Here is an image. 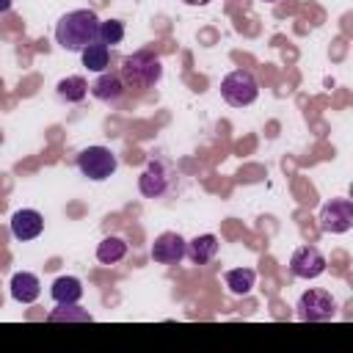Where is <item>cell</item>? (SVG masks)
I'll return each mask as SVG.
<instances>
[{"label": "cell", "mask_w": 353, "mask_h": 353, "mask_svg": "<svg viewBox=\"0 0 353 353\" xmlns=\"http://www.w3.org/2000/svg\"><path fill=\"white\" fill-rule=\"evenodd\" d=\"M265 3H273V0H265Z\"/></svg>", "instance_id": "cell-23"}, {"label": "cell", "mask_w": 353, "mask_h": 353, "mask_svg": "<svg viewBox=\"0 0 353 353\" xmlns=\"http://www.w3.org/2000/svg\"><path fill=\"white\" fill-rule=\"evenodd\" d=\"M119 77L130 88H149L163 77V63H160L157 55L141 50V52H132L121 61V74Z\"/></svg>", "instance_id": "cell-2"}, {"label": "cell", "mask_w": 353, "mask_h": 353, "mask_svg": "<svg viewBox=\"0 0 353 353\" xmlns=\"http://www.w3.org/2000/svg\"><path fill=\"white\" fill-rule=\"evenodd\" d=\"M138 190L146 199H160L168 190V171H165V165L160 160H149L146 163V168L138 176Z\"/></svg>", "instance_id": "cell-8"}, {"label": "cell", "mask_w": 353, "mask_h": 353, "mask_svg": "<svg viewBox=\"0 0 353 353\" xmlns=\"http://www.w3.org/2000/svg\"><path fill=\"white\" fill-rule=\"evenodd\" d=\"M182 3H188V6H207L210 0H182Z\"/></svg>", "instance_id": "cell-22"}, {"label": "cell", "mask_w": 353, "mask_h": 353, "mask_svg": "<svg viewBox=\"0 0 353 353\" xmlns=\"http://www.w3.org/2000/svg\"><path fill=\"white\" fill-rule=\"evenodd\" d=\"M290 270L298 279H317L325 270V256L320 254V248L314 245H301L292 256H290Z\"/></svg>", "instance_id": "cell-7"}, {"label": "cell", "mask_w": 353, "mask_h": 353, "mask_svg": "<svg viewBox=\"0 0 353 353\" xmlns=\"http://www.w3.org/2000/svg\"><path fill=\"white\" fill-rule=\"evenodd\" d=\"M185 245L188 243L176 232H163L152 243V259L160 262V265H176L185 256Z\"/></svg>", "instance_id": "cell-9"}, {"label": "cell", "mask_w": 353, "mask_h": 353, "mask_svg": "<svg viewBox=\"0 0 353 353\" xmlns=\"http://www.w3.org/2000/svg\"><path fill=\"white\" fill-rule=\"evenodd\" d=\"M47 320H50V323H72V320L88 323L91 314H88L85 309H80L77 303H58V309H52V312L47 314Z\"/></svg>", "instance_id": "cell-19"}, {"label": "cell", "mask_w": 353, "mask_h": 353, "mask_svg": "<svg viewBox=\"0 0 353 353\" xmlns=\"http://www.w3.org/2000/svg\"><path fill=\"white\" fill-rule=\"evenodd\" d=\"M320 229L328 234H342L353 226V201L350 199H331L328 204H323L320 215Z\"/></svg>", "instance_id": "cell-6"}, {"label": "cell", "mask_w": 353, "mask_h": 353, "mask_svg": "<svg viewBox=\"0 0 353 353\" xmlns=\"http://www.w3.org/2000/svg\"><path fill=\"white\" fill-rule=\"evenodd\" d=\"M39 292H41L39 276H33L28 270H19V273L11 276V298L17 303H33L39 298Z\"/></svg>", "instance_id": "cell-11"}, {"label": "cell", "mask_w": 353, "mask_h": 353, "mask_svg": "<svg viewBox=\"0 0 353 353\" xmlns=\"http://www.w3.org/2000/svg\"><path fill=\"white\" fill-rule=\"evenodd\" d=\"M124 254H127V243L121 240V237H105L99 245H97V259L102 262V265H116V262H121L124 259Z\"/></svg>", "instance_id": "cell-16"}, {"label": "cell", "mask_w": 353, "mask_h": 353, "mask_svg": "<svg viewBox=\"0 0 353 353\" xmlns=\"http://www.w3.org/2000/svg\"><path fill=\"white\" fill-rule=\"evenodd\" d=\"M116 165H119V160H116V154L108 146H88V149H83L77 154L80 174L88 176V179H94V182L108 179L116 171Z\"/></svg>", "instance_id": "cell-4"}, {"label": "cell", "mask_w": 353, "mask_h": 353, "mask_svg": "<svg viewBox=\"0 0 353 353\" xmlns=\"http://www.w3.org/2000/svg\"><path fill=\"white\" fill-rule=\"evenodd\" d=\"M223 279H226L229 292H234V295H248L251 287H254V281H256V273H254L251 268H234V270H226Z\"/></svg>", "instance_id": "cell-17"}, {"label": "cell", "mask_w": 353, "mask_h": 353, "mask_svg": "<svg viewBox=\"0 0 353 353\" xmlns=\"http://www.w3.org/2000/svg\"><path fill=\"white\" fill-rule=\"evenodd\" d=\"M41 229H44V218L36 210H17L11 215V234L17 240H33L41 234Z\"/></svg>", "instance_id": "cell-10"}, {"label": "cell", "mask_w": 353, "mask_h": 353, "mask_svg": "<svg viewBox=\"0 0 353 353\" xmlns=\"http://www.w3.org/2000/svg\"><path fill=\"white\" fill-rule=\"evenodd\" d=\"M11 11V0H0V14H8Z\"/></svg>", "instance_id": "cell-21"}, {"label": "cell", "mask_w": 353, "mask_h": 353, "mask_svg": "<svg viewBox=\"0 0 353 353\" xmlns=\"http://www.w3.org/2000/svg\"><path fill=\"white\" fill-rule=\"evenodd\" d=\"M334 298H331V292H325V290H306L301 298H298V303H295V314H298V320H303V323H323V320H331L334 317Z\"/></svg>", "instance_id": "cell-5"}, {"label": "cell", "mask_w": 353, "mask_h": 353, "mask_svg": "<svg viewBox=\"0 0 353 353\" xmlns=\"http://www.w3.org/2000/svg\"><path fill=\"white\" fill-rule=\"evenodd\" d=\"M55 303H77L83 298V284L74 276H58L50 287Z\"/></svg>", "instance_id": "cell-14"}, {"label": "cell", "mask_w": 353, "mask_h": 353, "mask_svg": "<svg viewBox=\"0 0 353 353\" xmlns=\"http://www.w3.org/2000/svg\"><path fill=\"white\" fill-rule=\"evenodd\" d=\"M80 55H83V66H85L88 72H105L108 63H110V50H108V44H102V41L88 44Z\"/></svg>", "instance_id": "cell-15"}, {"label": "cell", "mask_w": 353, "mask_h": 353, "mask_svg": "<svg viewBox=\"0 0 353 353\" xmlns=\"http://www.w3.org/2000/svg\"><path fill=\"white\" fill-rule=\"evenodd\" d=\"M221 97L232 108H245L259 97V83H256V77L251 72L234 69L221 80Z\"/></svg>", "instance_id": "cell-3"}, {"label": "cell", "mask_w": 353, "mask_h": 353, "mask_svg": "<svg viewBox=\"0 0 353 353\" xmlns=\"http://www.w3.org/2000/svg\"><path fill=\"white\" fill-rule=\"evenodd\" d=\"M55 41L69 52H83L88 44L99 41V17L91 8H74L63 14L55 25Z\"/></svg>", "instance_id": "cell-1"}, {"label": "cell", "mask_w": 353, "mask_h": 353, "mask_svg": "<svg viewBox=\"0 0 353 353\" xmlns=\"http://www.w3.org/2000/svg\"><path fill=\"white\" fill-rule=\"evenodd\" d=\"M124 80L119 74H110V72H102L99 80L91 85V94L99 99V102H108V105H116L121 97H124Z\"/></svg>", "instance_id": "cell-12"}, {"label": "cell", "mask_w": 353, "mask_h": 353, "mask_svg": "<svg viewBox=\"0 0 353 353\" xmlns=\"http://www.w3.org/2000/svg\"><path fill=\"white\" fill-rule=\"evenodd\" d=\"M215 254H218V237L215 234H199L185 245V256L193 265H207L215 259Z\"/></svg>", "instance_id": "cell-13"}, {"label": "cell", "mask_w": 353, "mask_h": 353, "mask_svg": "<svg viewBox=\"0 0 353 353\" xmlns=\"http://www.w3.org/2000/svg\"><path fill=\"white\" fill-rule=\"evenodd\" d=\"M85 94H88V83L80 74H69L58 83V97L63 102H80V99H85Z\"/></svg>", "instance_id": "cell-18"}, {"label": "cell", "mask_w": 353, "mask_h": 353, "mask_svg": "<svg viewBox=\"0 0 353 353\" xmlns=\"http://www.w3.org/2000/svg\"><path fill=\"white\" fill-rule=\"evenodd\" d=\"M124 39V22H119V19H105V22H99V41L102 44H119Z\"/></svg>", "instance_id": "cell-20"}]
</instances>
